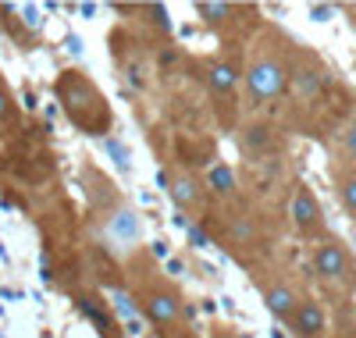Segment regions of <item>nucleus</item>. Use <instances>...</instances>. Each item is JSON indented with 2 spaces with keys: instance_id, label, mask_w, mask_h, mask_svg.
<instances>
[{
  "instance_id": "obj_1",
  "label": "nucleus",
  "mask_w": 356,
  "mask_h": 338,
  "mask_svg": "<svg viewBox=\"0 0 356 338\" xmlns=\"http://www.w3.org/2000/svg\"><path fill=\"white\" fill-rule=\"evenodd\" d=\"M54 93H57V100H61L68 121H72L79 132L107 139V132L114 125V114H111L104 93L82 72H75V68L61 72V75H57V82H54Z\"/></svg>"
},
{
  "instance_id": "obj_2",
  "label": "nucleus",
  "mask_w": 356,
  "mask_h": 338,
  "mask_svg": "<svg viewBox=\"0 0 356 338\" xmlns=\"http://www.w3.org/2000/svg\"><path fill=\"white\" fill-rule=\"evenodd\" d=\"M243 86H246V104L253 111L271 100H282L289 93V61L271 50H260L243 72Z\"/></svg>"
},
{
  "instance_id": "obj_3",
  "label": "nucleus",
  "mask_w": 356,
  "mask_h": 338,
  "mask_svg": "<svg viewBox=\"0 0 356 338\" xmlns=\"http://www.w3.org/2000/svg\"><path fill=\"white\" fill-rule=\"evenodd\" d=\"M314 274L328 285H339V289H353L356 285V264H353V253L349 246L324 235L317 246H314Z\"/></svg>"
},
{
  "instance_id": "obj_4",
  "label": "nucleus",
  "mask_w": 356,
  "mask_h": 338,
  "mask_svg": "<svg viewBox=\"0 0 356 338\" xmlns=\"http://www.w3.org/2000/svg\"><path fill=\"white\" fill-rule=\"evenodd\" d=\"M328 72H324L314 57H300L296 65H289V89H292V97L296 100H303V104H314L324 89H328Z\"/></svg>"
},
{
  "instance_id": "obj_5",
  "label": "nucleus",
  "mask_w": 356,
  "mask_h": 338,
  "mask_svg": "<svg viewBox=\"0 0 356 338\" xmlns=\"http://www.w3.org/2000/svg\"><path fill=\"white\" fill-rule=\"evenodd\" d=\"M289 218H292V228L314 239L324 232V214H321V203L317 196L310 193V186H296L292 189V200H289Z\"/></svg>"
},
{
  "instance_id": "obj_6",
  "label": "nucleus",
  "mask_w": 356,
  "mask_h": 338,
  "mask_svg": "<svg viewBox=\"0 0 356 338\" xmlns=\"http://www.w3.org/2000/svg\"><path fill=\"white\" fill-rule=\"evenodd\" d=\"M143 310H146V317H150V324L175 328L178 317H182V299H178L171 289H164V285H150L143 292Z\"/></svg>"
},
{
  "instance_id": "obj_7",
  "label": "nucleus",
  "mask_w": 356,
  "mask_h": 338,
  "mask_svg": "<svg viewBox=\"0 0 356 338\" xmlns=\"http://www.w3.org/2000/svg\"><path fill=\"white\" fill-rule=\"evenodd\" d=\"M203 79L207 86H211V93L214 100H225V104H235V89H239L243 82V72L235 61H207V68H203Z\"/></svg>"
},
{
  "instance_id": "obj_8",
  "label": "nucleus",
  "mask_w": 356,
  "mask_h": 338,
  "mask_svg": "<svg viewBox=\"0 0 356 338\" xmlns=\"http://www.w3.org/2000/svg\"><path fill=\"white\" fill-rule=\"evenodd\" d=\"M289 328L296 338H328V314H324V306L317 299H300Z\"/></svg>"
},
{
  "instance_id": "obj_9",
  "label": "nucleus",
  "mask_w": 356,
  "mask_h": 338,
  "mask_svg": "<svg viewBox=\"0 0 356 338\" xmlns=\"http://www.w3.org/2000/svg\"><path fill=\"white\" fill-rule=\"evenodd\" d=\"M239 143H243V153L250 161H264V157L275 153L278 136H275V129L267 125V121H250V125L239 129Z\"/></svg>"
},
{
  "instance_id": "obj_10",
  "label": "nucleus",
  "mask_w": 356,
  "mask_h": 338,
  "mask_svg": "<svg viewBox=\"0 0 356 338\" xmlns=\"http://www.w3.org/2000/svg\"><path fill=\"white\" fill-rule=\"evenodd\" d=\"M225 235H228V242L235 246V250H253V246L260 242V225L246 210H228L225 214Z\"/></svg>"
},
{
  "instance_id": "obj_11",
  "label": "nucleus",
  "mask_w": 356,
  "mask_h": 338,
  "mask_svg": "<svg viewBox=\"0 0 356 338\" xmlns=\"http://www.w3.org/2000/svg\"><path fill=\"white\" fill-rule=\"evenodd\" d=\"M107 235L118 242V246H136L143 239V221L139 214L129 210V207H118L111 218H107Z\"/></svg>"
},
{
  "instance_id": "obj_12",
  "label": "nucleus",
  "mask_w": 356,
  "mask_h": 338,
  "mask_svg": "<svg viewBox=\"0 0 356 338\" xmlns=\"http://www.w3.org/2000/svg\"><path fill=\"white\" fill-rule=\"evenodd\" d=\"M75 306L79 310L93 321L97 328H100V338H122V331H118V321H114V314L107 310V306L93 296V292H75Z\"/></svg>"
},
{
  "instance_id": "obj_13",
  "label": "nucleus",
  "mask_w": 356,
  "mask_h": 338,
  "mask_svg": "<svg viewBox=\"0 0 356 338\" xmlns=\"http://www.w3.org/2000/svg\"><path fill=\"white\" fill-rule=\"evenodd\" d=\"M264 303H267V310H271V317L292 321L296 306H300V296H296V289L289 282H275V285L264 289Z\"/></svg>"
},
{
  "instance_id": "obj_14",
  "label": "nucleus",
  "mask_w": 356,
  "mask_h": 338,
  "mask_svg": "<svg viewBox=\"0 0 356 338\" xmlns=\"http://www.w3.org/2000/svg\"><path fill=\"white\" fill-rule=\"evenodd\" d=\"M171 200L178 207V214H186V210H196L203 203V189H200V182L193 171H178L171 178Z\"/></svg>"
},
{
  "instance_id": "obj_15",
  "label": "nucleus",
  "mask_w": 356,
  "mask_h": 338,
  "mask_svg": "<svg viewBox=\"0 0 356 338\" xmlns=\"http://www.w3.org/2000/svg\"><path fill=\"white\" fill-rule=\"evenodd\" d=\"M22 182H43L50 171H54V157L47 153H36V157H22V164H8Z\"/></svg>"
},
{
  "instance_id": "obj_16",
  "label": "nucleus",
  "mask_w": 356,
  "mask_h": 338,
  "mask_svg": "<svg viewBox=\"0 0 356 338\" xmlns=\"http://www.w3.org/2000/svg\"><path fill=\"white\" fill-rule=\"evenodd\" d=\"M207 182H211V193L218 196H235V171L228 164H211V171H207Z\"/></svg>"
},
{
  "instance_id": "obj_17",
  "label": "nucleus",
  "mask_w": 356,
  "mask_h": 338,
  "mask_svg": "<svg viewBox=\"0 0 356 338\" xmlns=\"http://www.w3.org/2000/svg\"><path fill=\"white\" fill-rule=\"evenodd\" d=\"M107 296H111V303H114L111 310H114L118 317H122L125 324L139 321V317H136V314H139V303H136V299H132V296H129V292H125L122 285H114V289H107Z\"/></svg>"
},
{
  "instance_id": "obj_18",
  "label": "nucleus",
  "mask_w": 356,
  "mask_h": 338,
  "mask_svg": "<svg viewBox=\"0 0 356 338\" xmlns=\"http://www.w3.org/2000/svg\"><path fill=\"white\" fill-rule=\"evenodd\" d=\"M100 150L107 153V161H114V168H122V171H129L132 168V153H129V146L118 139V136H107V139H100Z\"/></svg>"
},
{
  "instance_id": "obj_19",
  "label": "nucleus",
  "mask_w": 356,
  "mask_h": 338,
  "mask_svg": "<svg viewBox=\"0 0 356 338\" xmlns=\"http://www.w3.org/2000/svg\"><path fill=\"white\" fill-rule=\"evenodd\" d=\"M335 186H339V200H342V207L356 218V171L339 175V178H335Z\"/></svg>"
},
{
  "instance_id": "obj_20",
  "label": "nucleus",
  "mask_w": 356,
  "mask_h": 338,
  "mask_svg": "<svg viewBox=\"0 0 356 338\" xmlns=\"http://www.w3.org/2000/svg\"><path fill=\"white\" fill-rule=\"evenodd\" d=\"M196 11H200L207 22L221 25V22H228V15H235V4H211V0H200V4H196Z\"/></svg>"
},
{
  "instance_id": "obj_21",
  "label": "nucleus",
  "mask_w": 356,
  "mask_h": 338,
  "mask_svg": "<svg viewBox=\"0 0 356 338\" xmlns=\"http://www.w3.org/2000/svg\"><path fill=\"white\" fill-rule=\"evenodd\" d=\"M18 15H22V25L29 29V33H40V29H43V18H40V8L36 4H22Z\"/></svg>"
},
{
  "instance_id": "obj_22",
  "label": "nucleus",
  "mask_w": 356,
  "mask_h": 338,
  "mask_svg": "<svg viewBox=\"0 0 356 338\" xmlns=\"http://www.w3.org/2000/svg\"><path fill=\"white\" fill-rule=\"evenodd\" d=\"M342 157L349 161V164H356V121H353V125H346L342 129Z\"/></svg>"
},
{
  "instance_id": "obj_23",
  "label": "nucleus",
  "mask_w": 356,
  "mask_h": 338,
  "mask_svg": "<svg viewBox=\"0 0 356 338\" xmlns=\"http://www.w3.org/2000/svg\"><path fill=\"white\" fill-rule=\"evenodd\" d=\"M186 235H189V246H193V250H211V235H207L203 225H189Z\"/></svg>"
},
{
  "instance_id": "obj_24",
  "label": "nucleus",
  "mask_w": 356,
  "mask_h": 338,
  "mask_svg": "<svg viewBox=\"0 0 356 338\" xmlns=\"http://www.w3.org/2000/svg\"><path fill=\"white\" fill-rule=\"evenodd\" d=\"M143 11L154 18V25H157V29H164V33H171V15H168V8H161V4H150V8H143Z\"/></svg>"
},
{
  "instance_id": "obj_25",
  "label": "nucleus",
  "mask_w": 356,
  "mask_h": 338,
  "mask_svg": "<svg viewBox=\"0 0 356 338\" xmlns=\"http://www.w3.org/2000/svg\"><path fill=\"white\" fill-rule=\"evenodd\" d=\"M15 118V104H11V97H8V89L0 86V125H4V121H11Z\"/></svg>"
},
{
  "instance_id": "obj_26",
  "label": "nucleus",
  "mask_w": 356,
  "mask_h": 338,
  "mask_svg": "<svg viewBox=\"0 0 356 338\" xmlns=\"http://www.w3.org/2000/svg\"><path fill=\"white\" fill-rule=\"evenodd\" d=\"M178 61H182V57H178L175 47H164V50H161V68H164V72H175Z\"/></svg>"
},
{
  "instance_id": "obj_27",
  "label": "nucleus",
  "mask_w": 356,
  "mask_h": 338,
  "mask_svg": "<svg viewBox=\"0 0 356 338\" xmlns=\"http://www.w3.org/2000/svg\"><path fill=\"white\" fill-rule=\"evenodd\" d=\"M310 15H314V22H328L332 8H328V4H314V8H310Z\"/></svg>"
},
{
  "instance_id": "obj_28",
  "label": "nucleus",
  "mask_w": 356,
  "mask_h": 338,
  "mask_svg": "<svg viewBox=\"0 0 356 338\" xmlns=\"http://www.w3.org/2000/svg\"><path fill=\"white\" fill-rule=\"evenodd\" d=\"M65 50L68 54H82V40L79 36H65Z\"/></svg>"
},
{
  "instance_id": "obj_29",
  "label": "nucleus",
  "mask_w": 356,
  "mask_h": 338,
  "mask_svg": "<svg viewBox=\"0 0 356 338\" xmlns=\"http://www.w3.org/2000/svg\"><path fill=\"white\" fill-rule=\"evenodd\" d=\"M157 186H161V189H168V193H171V171H164V168H161V171H157Z\"/></svg>"
},
{
  "instance_id": "obj_30",
  "label": "nucleus",
  "mask_w": 356,
  "mask_h": 338,
  "mask_svg": "<svg viewBox=\"0 0 356 338\" xmlns=\"http://www.w3.org/2000/svg\"><path fill=\"white\" fill-rule=\"evenodd\" d=\"M211 338H239V335H235L232 328H221V324H218V328L211 331Z\"/></svg>"
},
{
  "instance_id": "obj_31",
  "label": "nucleus",
  "mask_w": 356,
  "mask_h": 338,
  "mask_svg": "<svg viewBox=\"0 0 356 338\" xmlns=\"http://www.w3.org/2000/svg\"><path fill=\"white\" fill-rule=\"evenodd\" d=\"M182 271H186V264H182V260H168V274H175V278H178Z\"/></svg>"
},
{
  "instance_id": "obj_32",
  "label": "nucleus",
  "mask_w": 356,
  "mask_h": 338,
  "mask_svg": "<svg viewBox=\"0 0 356 338\" xmlns=\"http://www.w3.org/2000/svg\"><path fill=\"white\" fill-rule=\"evenodd\" d=\"M25 292L22 289H0V299H22Z\"/></svg>"
},
{
  "instance_id": "obj_33",
  "label": "nucleus",
  "mask_w": 356,
  "mask_h": 338,
  "mask_svg": "<svg viewBox=\"0 0 356 338\" xmlns=\"http://www.w3.org/2000/svg\"><path fill=\"white\" fill-rule=\"evenodd\" d=\"M79 15H86V18H93V15H97V4H79Z\"/></svg>"
},
{
  "instance_id": "obj_34",
  "label": "nucleus",
  "mask_w": 356,
  "mask_h": 338,
  "mask_svg": "<svg viewBox=\"0 0 356 338\" xmlns=\"http://www.w3.org/2000/svg\"><path fill=\"white\" fill-rule=\"evenodd\" d=\"M154 257H164L168 260V242H154Z\"/></svg>"
},
{
  "instance_id": "obj_35",
  "label": "nucleus",
  "mask_w": 356,
  "mask_h": 338,
  "mask_svg": "<svg viewBox=\"0 0 356 338\" xmlns=\"http://www.w3.org/2000/svg\"><path fill=\"white\" fill-rule=\"evenodd\" d=\"M271 338H285V335H282V331H271Z\"/></svg>"
},
{
  "instance_id": "obj_36",
  "label": "nucleus",
  "mask_w": 356,
  "mask_h": 338,
  "mask_svg": "<svg viewBox=\"0 0 356 338\" xmlns=\"http://www.w3.org/2000/svg\"><path fill=\"white\" fill-rule=\"evenodd\" d=\"M239 338H250V335H239Z\"/></svg>"
},
{
  "instance_id": "obj_37",
  "label": "nucleus",
  "mask_w": 356,
  "mask_h": 338,
  "mask_svg": "<svg viewBox=\"0 0 356 338\" xmlns=\"http://www.w3.org/2000/svg\"><path fill=\"white\" fill-rule=\"evenodd\" d=\"M0 338H4V331H0Z\"/></svg>"
}]
</instances>
